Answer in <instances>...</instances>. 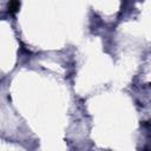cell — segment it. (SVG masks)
<instances>
[{"mask_svg":"<svg viewBox=\"0 0 151 151\" xmlns=\"http://www.w3.org/2000/svg\"><path fill=\"white\" fill-rule=\"evenodd\" d=\"M8 8H9V12L15 13L19 9V1L18 0H11L9 5H8Z\"/></svg>","mask_w":151,"mask_h":151,"instance_id":"1","label":"cell"}]
</instances>
